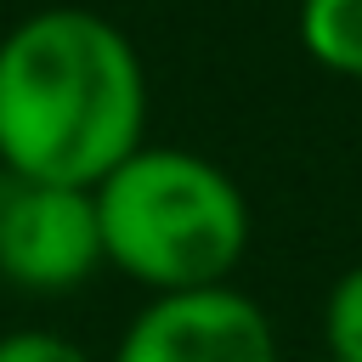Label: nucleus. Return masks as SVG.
Returning a JSON list of instances; mask_svg holds the SVG:
<instances>
[{
    "label": "nucleus",
    "mask_w": 362,
    "mask_h": 362,
    "mask_svg": "<svg viewBox=\"0 0 362 362\" xmlns=\"http://www.w3.org/2000/svg\"><path fill=\"white\" fill-rule=\"evenodd\" d=\"M147 141V68L85 6L28 11L0 34V170L96 187Z\"/></svg>",
    "instance_id": "obj_1"
},
{
    "label": "nucleus",
    "mask_w": 362,
    "mask_h": 362,
    "mask_svg": "<svg viewBox=\"0 0 362 362\" xmlns=\"http://www.w3.org/2000/svg\"><path fill=\"white\" fill-rule=\"evenodd\" d=\"M102 226V266L147 294H187L232 283L249 255V198L204 153L141 141L107 181L90 187Z\"/></svg>",
    "instance_id": "obj_2"
},
{
    "label": "nucleus",
    "mask_w": 362,
    "mask_h": 362,
    "mask_svg": "<svg viewBox=\"0 0 362 362\" xmlns=\"http://www.w3.org/2000/svg\"><path fill=\"white\" fill-rule=\"evenodd\" d=\"M102 272L96 198L85 187L0 170V283L28 300H62Z\"/></svg>",
    "instance_id": "obj_3"
},
{
    "label": "nucleus",
    "mask_w": 362,
    "mask_h": 362,
    "mask_svg": "<svg viewBox=\"0 0 362 362\" xmlns=\"http://www.w3.org/2000/svg\"><path fill=\"white\" fill-rule=\"evenodd\" d=\"M107 362H283L277 328L232 283L147 294V305L124 322Z\"/></svg>",
    "instance_id": "obj_4"
},
{
    "label": "nucleus",
    "mask_w": 362,
    "mask_h": 362,
    "mask_svg": "<svg viewBox=\"0 0 362 362\" xmlns=\"http://www.w3.org/2000/svg\"><path fill=\"white\" fill-rule=\"evenodd\" d=\"M294 28L317 68L362 79V0H300Z\"/></svg>",
    "instance_id": "obj_5"
},
{
    "label": "nucleus",
    "mask_w": 362,
    "mask_h": 362,
    "mask_svg": "<svg viewBox=\"0 0 362 362\" xmlns=\"http://www.w3.org/2000/svg\"><path fill=\"white\" fill-rule=\"evenodd\" d=\"M322 351L328 362H362V266L339 272L322 300Z\"/></svg>",
    "instance_id": "obj_6"
},
{
    "label": "nucleus",
    "mask_w": 362,
    "mask_h": 362,
    "mask_svg": "<svg viewBox=\"0 0 362 362\" xmlns=\"http://www.w3.org/2000/svg\"><path fill=\"white\" fill-rule=\"evenodd\" d=\"M0 362H96L62 328H11L0 334Z\"/></svg>",
    "instance_id": "obj_7"
}]
</instances>
